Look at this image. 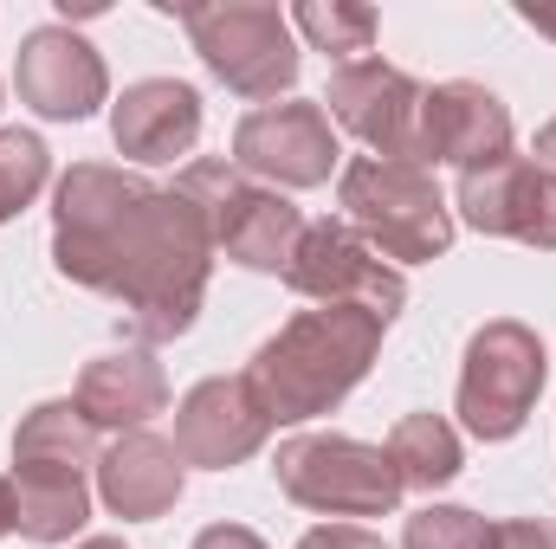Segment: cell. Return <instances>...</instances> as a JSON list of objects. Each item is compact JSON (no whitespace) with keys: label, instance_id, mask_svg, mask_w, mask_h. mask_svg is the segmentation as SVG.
<instances>
[{"label":"cell","instance_id":"cell-1","mask_svg":"<svg viewBox=\"0 0 556 549\" xmlns=\"http://www.w3.org/2000/svg\"><path fill=\"white\" fill-rule=\"evenodd\" d=\"M52 266L111 297L137 343H175L207 304L214 240L175 188L111 162H72L52 194Z\"/></svg>","mask_w":556,"mask_h":549},{"label":"cell","instance_id":"cell-2","mask_svg":"<svg viewBox=\"0 0 556 549\" xmlns=\"http://www.w3.org/2000/svg\"><path fill=\"white\" fill-rule=\"evenodd\" d=\"M382 330L389 323H376L369 310H350V304H317V310H298L291 323H278L247 362V382L260 388L273 426L343 408L350 388L376 369Z\"/></svg>","mask_w":556,"mask_h":549},{"label":"cell","instance_id":"cell-3","mask_svg":"<svg viewBox=\"0 0 556 549\" xmlns=\"http://www.w3.org/2000/svg\"><path fill=\"white\" fill-rule=\"evenodd\" d=\"M337 201H343V220L389 266H427L453 246V207L420 162L356 155L337 168Z\"/></svg>","mask_w":556,"mask_h":549},{"label":"cell","instance_id":"cell-4","mask_svg":"<svg viewBox=\"0 0 556 549\" xmlns=\"http://www.w3.org/2000/svg\"><path fill=\"white\" fill-rule=\"evenodd\" d=\"M175 194L207 220V240H214V259L240 266V272H273L285 278L298 240H304V214L291 207V194H278L266 181L240 175L233 162H188L175 175Z\"/></svg>","mask_w":556,"mask_h":549},{"label":"cell","instance_id":"cell-5","mask_svg":"<svg viewBox=\"0 0 556 549\" xmlns=\"http://www.w3.org/2000/svg\"><path fill=\"white\" fill-rule=\"evenodd\" d=\"M162 13H175L201 52V65L247 104H273L278 91L298 85V33L291 13H278L266 0H220V7H175L162 0Z\"/></svg>","mask_w":556,"mask_h":549},{"label":"cell","instance_id":"cell-6","mask_svg":"<svg viewBox=\"0 0 556 549\" xmlns=\"http://www.w3.org/2000/svg\"><path fill=\"white\" fill-rule=\"evenodd\" d=\"M278 491L317 518H389L402 505V472L389 446L350 433H291L273 459Z\"/></svg>","mask_w":556,"mask_h":549},{"label":"cell","instance_id":"cell-7","mask_svg":"<svg viewBox=\"0 0 556 549\" xmlns=\"http://www.w3.org/2000/svg\"><path fill=\"white\" fill-rule=\"evenodd\" d=\"M551 382V356L544 336L518 317H492L472 330L466 362H459V420L472 439H511L525 433V420L538 408Z\"/></svg>","mask_w":556,"mask_h":549},{"label":"cell","instance_id":"cell-8","mask_svg":"<svg viewBox=\"0 0 556 549\" xmlns=\"http://www.w3.org/2000/svg\"><path fill=\"white\" fill-rule=\"evenodd\" d=\"M285 284L311 304H350V310H369L376 323H395L402 304H408V278L402 266H389L350 220H311Z\"/></svg>","mask_w":556,"mask_h":549},{"label":"cell","instance_id":"cell-9","mask_svg":"<svg viewBox=\"0 0 556 549\" xmlns=\"http://www.w3.org/2000/svg\"><path fill=\"white\" fill-rule=\"evenodd\" d=\"M343 162V142H337V124L324 104H260L240 117L233 130V168L266 181V188H324Z\"/></svg>","mask_w":556,"mask_h":549},{"label":"cell","instance_id":"cell-10","mask_svg":"<svg viewBox=\"0 0 556 549\" xmlns=\"http://www.w3.org/2000/svg\"><path fill=\"white\" fill-rule=\"evenodd\" d=\"M420 98H427V85H415L389 59H350L324 85L330 124L350 130V137L363 142L369 155H382V162H415L420 155Z\"/></svg>","mask_w":556,"mask_h":549},{"label":"cell","instance_id":"cell-11","mask_svg":"<svg viewBox=\"0 0 556 549\" xmlns=\"http://www.w3.org/2000/svg\"><path fill=\"white\" fill-rule=\"evenodd\" d=\"M453 207L485 240H518V246L556 253V175L538 168L531 155H505L492 168L459 175Z\"/></svg>","mask_w":556,"mask_h":549},{"label":"cell","instance_id":"cell-12","mask_svg":"<svg viewBox=\"0 0 556 549\" xmlns=\"http://www.w3.org/2000/svg\"><path fill=\"white\" fill-rule=\"evenodd\" d=\"M273 433V413L260 401V388L247 375H207L175 401V452L181 465L201 472H227L247 465Z\"/></svg>","mask_w":556,"mask_h":549},{"label":"cell","instance_id":"cell-13","mask_svg":"<svg viewBox=\"0 0 556 549\" xmlns=\"http://www.w3.org/2000/svg\"><path fill=\"white\" fill-rule=\"evenodd\" d=\"M13 85H20V104L52 124H85L111 98V72H104L98 46L78 39L72 26H33L20 39Z\"/></svg>","mask_w":556,"mask_h":549},{"label":"cell","instance_id":"cell-14","mask_svg":"<svg viewBox=\"0 0 556 549\" xmlns=\"http://www.w3.org/2000/svg\"><path fill=\"white\" fill-rule=\"evenodd\" d=\"M505 155H511V111L498 91L453 78V85H433L420 98V168L453 162L459 175H472V168H492Z\"/></svg>","mask_w":556,"mask_h":549},{"label":"cell","instance_id":"cell-15","mask_svg":"<svg viewBox=\"0 0 556 549\" xmlns=\"http://www.w3.org/2000/svg\"><path fill=\"white\" fill-rule=\"evenodd\" d=\"M181 485H188V465L175 452V439H155L149 426L142 433H117L98 459V498L111 518L124 524H155L181 505Z\"/></svg>","mask_w":556,"mask_h":549},{"label":"cell","instance_id":"cell-16","mask_svg":"<svg viewBox=\"0 0 556 549\" xmlns=\"http://www.w3.org/2000/svg\"><path fill=\"white\" fill-rule=\"evenodd\" d=\"M111 137L130 162H175L201 142V91L181 78H142L111 104Z\"/></svg>","mask_w":556,"mask_h":549},{"label":"cell","instance_id":"cell-17","mask_svg":"<svg viewBox=\"0 0 556 549\" xmlns=\"http://www.w3.org/2000/svg\"><path fill=\"white\" fill-rule=\"evenodd\" d=\"M98 433H142L168 408V375L149 349H104L85 362L78 395H72Z\"/></svg>","mask_w":556,"mask_h":549},{"label":"cell","instance_id":"cell-18","mask_svg":"<svg viewBox=\"0 0 556 549\" xmlns=\"http://www.w3.org/2000/svg\"><path fill=\"white\" fill-rule=\"evenodd\" d=\"M91 518V472L65 459H13V531L26 544H72Z\"/></svg>","mask_w":556,"mask_h":549},{"label":"cell","instance_id":"cell-19","mask_svg":"<svg viewBox=\"0 0 556 549\" xmlns=\"http://www.w3.org/2000/svg\"><path fill=\"white\" fill-rule=\"evenodd\" d=\"M389 459L402 472L408 491H440L459 478L466 465V446H459V426L440 420V413H402L395 433H389Z\"/></svg>","mask_w":556,"mask_h":549},{"label":"cell","instance_id":"cell-20","mask_svg":"<svg viewBox=\"0 0 556 549\" xmlns=\"http://www.w3.org/2000/svg\"><path fill=\"white\" fill-rule=\"evenodd\" d=\"M13 459H65V465L98 472L104 433L85 420L78 401H39L33 413H20V426H13Z\"/></svg>","mask_w":556,"mask_h":549},{"label":"cell","instance_id":"cell-21","mask_svg":"<svg viewBox=\"0 0 556 549\" xmlns=\"http://www.w3.org/2000/svg\"><path fill=\"white\" fill-rule=\"evenodd\" d=\"M376 7H363V0H304V7H291V33H304L311 39V52H330V59H356V52H369L376 46Z\"/></svg>","mask_w":556,"mask_h":549},{"label":"cell","instance_id":"cell-22","mask_svg":"<svg viewBox=\"0 0 556 549\" xmlns=\"http://www.w3.org/2000/svg\"><path fill=\"white\" fill-rule=\"evenodd\" d=\"M46 181H52V149L33 130H0V227L26 214Z\"/></svg>","mask_w":556,"mask_h":549},{"label":"cell","instance_id":"cell-23","mask_svg":"<svg viewBox=\"0 0 556 549\" xmlns=\"http://www.w3.org/2000/svg\"><path fill=\"white\" fill-rule=\"evenodd\" d=\"M485 518L479 511H466V505H427L408 518V531H402V549H485Z\"/></svg>","mask_w":556,"mask_h":549},{"label":"cell","instance_id":"cell-24","mask_svg":"<svg viewBox=\"0 0 556 549\" xmlns=\"http://www.w3.org/2000/svg\"><path fill=\"white\" fill-rule=\"evenodd\" d=\"M485 549H556V531L538 518H505L485 531Z\"/></svg>","mask_w":556,"mask_h":549},{"label":"cell","instance_id":"cell-25","mask_svg":"<svg viewBox=\"0 0 556 549\" xmlns=\"http://www.w3.org/2000/svg\"><path fill=\"white\" fill-rule=\"evenodd\" d=\"M298 549H389V544L363 524H317V531L298 537Z\"/></svg>","mask_w":556,"mask_h":549},{"label":"cell","instance_id":"cell-26","mask_svg":"<svg viewBox=\"0 0 556 549\" xmlns=\"http://www.w3.org/2000/svg\"><path fill=\"white\" fill-rule=\"evenodd\" d=\"M188 549H273V544H266V537H253L247 524H207Z\"/></svg>","mask_w":556,"mask_h":549},{"label":"cell","instance_id":"cell-27","mask_svg":"<svg viewBox=\"0 0 556 549\" xmlns=\"http://www.w3.org/2000/svg\"><path fill=\"white\" fill-rule=\"evenodd\" d=\"M518 20H525L538 39H556V7H544V0H538V7H518Z\"/></svg>","mask_w":556,"mask_h":549},{"label":"cell","instance_id":"cell-28","mask_svg":"<svg viewBox=\"0 0 556 549\" xmlns=\"http://www.w3.org/2000/svg\"><path fill=\"white\" fill-rule=\"evenodd\" d=\"M531 162H538V168H551V175H556V117L544 124V130H538V142H531Z\"/></svg>","mask_w":556,"mask_h":549},{"label":"cell","instance_id":"cell-29","mask_svg":"<svg viewBox=\"0 0 556 549\" xmlns=\"http://www.w3.org/2000/svg\"><path fill=\"white\" fill-rule=\"evenodd\" d=\"M0 537H13V478H0Z\"/></svg>","mask_w":556,"mask_h":549},{"label":"cell","instance_id":"cell-30","mask_svg":"<svg viewBox=\"0 0 556 549\" xmlns=\"http://www.w3.org/2000/svg\"><path fill=\"white\" fill-rule=\"evenodd\" d=\"M78 549H130V544H124V537H85Z\"/></svg>","mask_w":556,"mask_h":549}]
</instances>
